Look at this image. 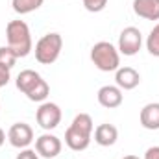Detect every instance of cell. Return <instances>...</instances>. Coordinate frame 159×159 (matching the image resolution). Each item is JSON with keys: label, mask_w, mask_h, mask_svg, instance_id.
Masks as SVG:
<instances>
[{"label": "cell", "mask_w": 159, "mask_h": 159, "mask_svg": "<svg viewBox=\"0 0 159 159\" xmlns=\"http://www.w3.org/2000/svg\"><path fill=\"white\" fill-rule=\"evenodd\" d=\"M93 131H94V122L91 119V115L80 113L74 117L72 124L65 131V144L74 152H83L91 144Z\"/></svg>", "instance_id": "1"}, {"label": "cell", "mask_w": 159, "mask_h": 159, "mask_svg": "<svg viewBox=\"0 0 159 159\" xmlns=\"http://www.w3.org/2000/svg\"><path fill=\"white\" fill-rule=\"evenodd\" d=\"M6 39H7V46L19 57H26L34 50L32 32L24 20H9L6 26Z\"/></svg>", "instance_id": "2"}, {"label": "cell", "mask_w": 159, "mask_h": 159, "mask_svg": "<svg viewBox=\"0 0 159 159\" xmlns=\"http://www.w3.org/2000/svg\"><path fill=\"white\" fill-rule=\"evenodd\" d=\"M91 61L102 72H115L120 67V52L113 43L98 41L91 48Z\"/></svg>", "instance_id": "3"}, {"label": "cell", "mask_w": 159, "mask_h": 159, "mask_svg": "<svg viewBox=\"0 0 159 159\" xmlns=\"http://www.w3.org/2000/svg\"><path fill=\"white\" fill-rule=\"evenodd\" d=\"M63 50V37L56 32H50L43 35L35 44V59L41 65H52L57 61L59 54Z\"/></svg>", "instance_id": "4"}, {"label": "cell", "mask_w": 159, "mask_h": 159, "mask_svg": "<svg viewBox=\"0 0 159 159\" xmlns=\"http://www.w3.org/2000/svg\"><path fill=\"white\" fill-rule=\"evenodd\" d=\"M61 107L54 102H43L35 113V120L44 131H50V129H56L61 122Z\"/></svg>", "instance_id": "5"}, {"label": "cell", "mask_w": 159, "mask_h": 159, "mask_svg": "<svg viewBox=\"0 0 159 159\" xmlns=\"http://www.w3.org/2000/svg\"><path fill=\"white\" fill-rule=\"evenodd\" d=\"M141 46H143V34H141V30L139 28H135V26H128V28H124L122 32H120L119 35V52L120 54H124V56H135L139 50H141Z\"/></svg>", "instance_id": "6"}, {"label": "cell", "mask_w": 159, "mask_h": 159, "mask_svg": "<svg viewBox=\"0 0 159 159\" xmlns=\"http://www.w3.org/2000/svg\"><path fill=\"white\" fill-rule=\"evenodd\" d=\"M7 141L13 148L24 150L34 143V129L26 122H15L7 129Z\"/></svg>", "instance_id": "7"}, {"label": "cell", "mask_w": 159, "mask_h": 159, "mask_svg": "<svg viewBox=\"0 0 159 159\" xmlns=\"http://www.w3.org/2000/svg\"><path fill=\"white\" fill-rule=\"evenodd\" d=\"M61 139L52 133H43L35 139V152L44 159H54L61 154Z\"/></svg>", "instance_id": "8"}, {"label": "cell", "mask_w": 159, "mask_h": 159, "mask_svg": "<svg viewBox=\"0 0 159 159\" xmlns=\"http://www.w3.org/2000/svg\"><path fill=\"white\" fill-rule=\"evenodd\" d=\"M98 104L102 107H107V109H115L122 106L124 102V94H122V89H119L117 85H104L98 89Z\"/></svg>", "instance_id": "9"}, {"label": "cell", "mask_w": 159, "mask_h": 159, "mask_svg": "<svg viewBox=\"0 0 159 159\" xmlns=\"http://www.w3.org/2000/svg\"><path fill=\"white\" fill-rule=\"evenodd\" d=\"M115 83L122 91H131L141 83V74L133 67H119L115 70Z\"/></svg>", "instance_id": "10"}, {"label": "cell", "mask_w": 159, "mask_h": 159, "mask_svg": "<svg viewBox=\"0 0 159 159\" xmlns=\"http://www.w3.org/2000/svg\"><path fill=\"white\" fill-rule=\"evenodd\" d=\"M117 139H119V129H117V126L106 122V124H100V126L94 128V143H96V144L107 148V146H113V144L117 143Z\"/></svg>", "instance_id": "11"}, {"label": "cell", "mask_w": 159, "mask_h": 159, "mask_svg": "<svg viewBox=\"0 0 159 159\" xmlns=\"http://www.w3.org/2000/svg\"><path fill=\"white\" fill-rule=\"evenodd\" d=\"M133 13L146 20H159V0H133Z\"/></svg>", "instance_id": "12"}, {"label": "cell", "mask_w": 159, "mask_h": 159, "mask_svg": "<svg viewBox=\"0 0 159 159\" xmlns=\"http://www.w3.org/2000/svg\"><path fill=\"white\" fill-rule=\"evenodd\" d=\"M141 126L144 129H159V102H150L141 109Z\"/></svg>", "instance_id": "13"}, {"label": "cell", "mask_w": 159, "mask_h": 159, "mask_svg": "<svg viewBox=\"0 0 159 159\" xmlns=\"http://www.w3.org/2000/svg\"><path fill=\"white\" fill-rule=\"evenodd\" d=\"M41 80H43V76H41L37 70L26 69V70H20V72H19V76H17V80H15V85H17V89H19L20 93L28 94Z\"/></svg>", "instance_id": "14"}, {"label": "cell", "mask_w": 159, "mask_h": 159, "mask_svg": "<svg viewBox=\"0 0 159 159\" xmlns=\"http://www.w3.org/2000/svg\"><path fill=\"white\" fill-rule=\"evenodd\" d=\"M44 0H11V6H13V11L19 13V15H28L35 9H39L43 6Z\"/></svg>", "instance_id": "15"}, {"label": "cell", "mask_w": 159, "mask_h": 159, "mask_svg": "<svg viewBox=\"0 0 159 159\" xmlns=\"http://www.w3.org/2000/svg\"><path fill=\"white\" fill-rule=\"evenodd\" d=\"M48 94H50V85H48L44 80H41L26 96H28V100H32V102H41V104H43V102L48 98Z\"/></svg>", "instance_id": "16"}, {"label": "cell", "mask_w": 159, "mask_h": 159, "mask_svg": "<svg viewBox=\"0 0 159 159\" xmlns=\"http://www.w3.org/2000/svg\"><path fill=\"white\" fill-rule=\"evenodd\" d=\"M19 56L6 44V46H0V67H6V69H13L15 63H17Z\"/></svg>", "instance_id": "17"}, {"label": "cell", "mask_w": 159, "mask_h": 159, "mask_svg": "<svg viewBox=\"0 0 159 159\" xmlns=\"http://www.w3.org/2000/svg\"><path fill=\"white\" fill-rule=\"evenodd\" d=\"M146 50L154 57H159V22L150 30V34L146 37Z\"/></svg>", "instance_id": "18"}, {"label": "cell", "mask_w": 159, "mask_h": 159, "mask_svg": "<svg viewBox=\"0 0 159 159\" xmlns=\"http://www.w3.org/2000/svg\"><path fill=\"white\" fill-rule=\"evenodd\" d=\"M83 2V7L89 11V13H100L106 9L107 2L109 0H81Z\"/></svg>", "instance_id": "19"}, {"label": "cell", "mask_w": 159, "mask_h": 159, "mask_svg": "<svg viewBox=\"0 0 159 159\" xmlns=\"http://www.w3.org/2000/svg\"><path fill=\"white\" fill-rule=\"evenodd\" d=\"M9 80H11V70L6 67H0V89L6 87L9 83Z\"/></svg>", "instance_id": "20"}, {"label": "cell", "mask_w": 159, "mask_h": 159, "mask_svg": "<svg viewBox=\"0 0 159 159\" xmlns=\"http://www.w3.org/2000/svg\"><path fill=\"white\" fill-rule=\"evenodd\" d=\"M15 159H39V154L35 150H30V148H24L20 150V154H17Z\"/></svg>", "instance_id": "21"}, {"label": "cell", "mask_w": 159, "mask_h": 159, "mask_svg": "<svg viewBox=\"0 0 159 159\" xmlns=\"http://www.w3.org/2000/svg\"><path fill=\"white\" fill-rule=\"evenodd\" d=\"M144 159H159V146H150L144 152Z\"/></svg>", "instance_id": "22"}, {"label": "cell", "mask_w": 159, "mask_h": 159, "mask_svg": "<svg viewBox=\"0 0 159 159\" xmlns=\"http://www.w3.org/2000/svg\"><path fill=\"white\" fill-rule=\"evenodd\" d=\"M4 143H6V133H4V129L0 128V148L4 146Z\"/></svg>", "instance_id": "23"}, {"label": "cell", "mask_w": 159, "mask_h": 159, "mask_svg": "<svg viewBox=\"0 0 159 159\" xmlns=\"http://www.w3.org/2000/svg\"><path fill=\"white\" fill-rule=\"evenodd\" d=\"M122 159H139L137 156H126V157H122Z\"/></svg>", "instance_id": "24"}]
</instances>
